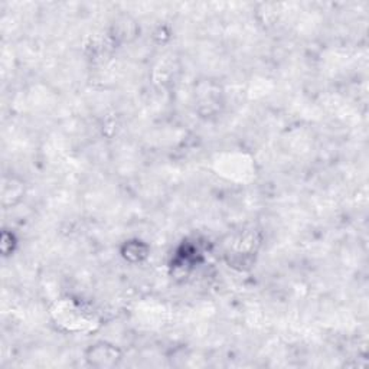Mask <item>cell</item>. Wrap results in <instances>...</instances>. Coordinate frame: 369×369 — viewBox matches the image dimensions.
<instances>
[{
    "instance_id": "6da1fadb",
    "label": "cell",
    "mask_w": 369,
    "mask_h": 369,
    "mask_svg": "<svg viewBox=\"0 0 369 369\" xmlns=\"http://www.w3.org/2000/svg\"><path fill=\"white\" fill-rule=\"evenodd\" d=\"M121 359V352L117 346L106 342L91 345L85 352V361L96 368L115 366Z\"/></svg>"
},
{
    "instance_id": "7a4b0ae2",
    "label": "cell",
    "mask_w": 369,
    "mask_h": 369,
    "mask_svg": "<svg viewBox=\"0 0 369 369\" xmlns=\"http://www.w3.org/2000/svg\"><path fill=\"white\" fill-rule=\"evenodd\" d=\"M121 256L125 257L126 261L130 263H140L147 258L149 256V245L140 239H132L126 241L123 245Z\"/></svg>"
}]
</instances>
